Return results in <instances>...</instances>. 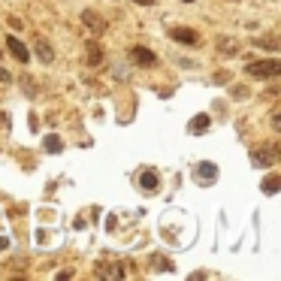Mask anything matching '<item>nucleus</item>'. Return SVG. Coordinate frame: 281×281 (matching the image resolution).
Listing matches in <instances>:
<instances>
[{"instance_id": "obj_18", "label": "nucleus", "mask_w": 281, "mask_h": 281, "mask_svg": "<svg viewBox=\"0 0 281 281\" xmlns=\"http://www.w3.org/2000/svg\"><path fill=\"white\" fill-rule=\"evenodd\" d=\"M272 127H275V130H278V127H281V112H278V109H275V112H272Z\"/></svg>"}, {"instance_id": "obj_14", "label": "nucleus", "mask_w": 281, "mask_h": 281, "mask_svg": "<svg viewBox=\"0 0 281 281\" xmlns=\"http://www.w3.org/2000/svg\"><path fill=\"white\" fill-rule=\"evenodd\" d=\"M260 187H263V193H266V196H272V193H278V187H281V179L272 173V176H266V179H263V185H260Z\"/></svg>"}, {"instance_id": "obj_23", "label": "nucleus", "mask_w": 281, "mask_h": 281, "mask_svg": "<svg viewBox=\"0 0 281 281\" xmlns=\"http://www.w3.org/2000/svg\"><path fill=\"white\" fill-rule=\"evenodd\" d=\"M133 3H142V6H151V3H154V0H133Z\"/></svg>"}, {"instance_id": "obj_2", "label": "nucleus", "mask_w": 281, "mask_h": 281, "mask_svg": "<svg viewBox=\"0 0 281 281\" xmlns=\"http://www.w3.org/2000/svg\"><path fill=\"white\" fill-rule=\"evenodd\" d=\"M82 24L91 30V36H100V33H106V27H109V21H106L103 15H97L94 9H85V12H82Z\"/></svg>"}, {"instance_id": "obj_12", "label": "nucleus", "mask_w": 281, "mask_h": 281, "mask_svg": "<svg viewBox=\"0 0 281 281\" xmlns=\"http://www.w3.org/2000/svg\"><path fill=\"white\" fill-rule=\"evenodd\" d=\"M85 61H88V67H100V64H103V46H100V43H88Z\"/></svg>"}, {"instance_id": "obj_8", "label": "nucleus", "mask_w": 281, "mask_h": 281, "mask_svg": "<svg viewBox=\"0 0 281 281\" xmlns=\"http://www.w3.org/2000/svg\"><path fill=\"white\" fill-rule=\"evenodd\" d=\"M97 278H124V269L118 266V263H109V260H100L97 269H94Z\"/></svg>"}, {"instance_id": "obj_5", "label": "nucleus", "mask_w": 281, "mask_h": 281, "mask_svg": "<svg viewBox=\"0 0 281 281\" xmlns=\"http://www.w3.org/2000/svg\"><path fill=\"white\" fill-rule=\"evenodd\" d=\"M193 179H196V185L209 187V185L218 179V167L212 164V160H206V164H196V173H193Z\"/></svg>"}, {"instance_id": "obj_17", "label": "nucleus", "mask_w": 281, "mask_h": 281, "mask_svg": "<svg viewBox=\"0 0 281 281\" xmlns=\"http://www.w3.org/2000/svg\"><path fill=\"white\" fill-rule=\"evenodd\" d=\"M154 266H157V269H167V272H173V263H170L167 257H154Z\"/></svg>"}, {"instance_id": "obj_13", "label": "nucleus", "mask_w": 281, "mask_h": 281, "mask_svg": "<svg viewBox=\"0 0 281 281\" xmlns=\"http://www.w3.org/2000/svg\"><path fill=\"white\" fill-rule=\"evenodd\" d=\"M43 148H46L49 154H61V151H64V139L55 136V133H49V136L43 139Z\"/></svg>"}, {"instance_id": "obj_22", "label": "nucleus", "mask_w": 281, "mask_h": 281, "mask_svg": "<svg viewBox=\"0 0 281 281\" xmlns=\"http://www.w3.org/2000/svg\"><path fill=\"white\" fill-rule=\"evenodd\" d=\"M6 248H9V239H6V236H0V251H6Z\"/></svg>"}, {"instance_id": "obj_6", "label": "nucleus", "mask_w": 281, "mask_h": 281, "mask_svg": "<svg viewBox=\"0 0 281 281\" xmlns=\"http://www.w3.org/2000/svg\"><path fill=\"white\" fill-rule=\"evenodd\" d=\"M6 52H9L18 64H27V61H30V52L24 49V43H21V39H18L15 33H9V36H6Z\"/></svg>"}, {"instance_id": "obj_3", "label": "nucleus", "mask_w": 281, "mask_h": 281, "mask_svg": "<svg viewBox=\"0 0 281 281\" xmlns=\"http://www.w3.org/2000/svg\"><path fill=\"white\" fill-rule=\"evenodd\" d=\"M130 61H133L136 67H145V70L157 67V55H154L151 49H145V46H133V49H130Z\"/></svg>"}, {"instance_id": "obj_11", "label": "nucleus", "mask_w": 281, "mask_h": 281, "mask_svg": "<svg viewBox=\"0 0 281 281\" xmlns=\"http://www.w3.org/2000/svg\"><path fill=\"white\" fill-rule=\"evenodd\" d=\"M33 52H36V58L43 61V64H52V61H55V49L46 43V39H36V43H33Z\"/></svg>"}, {"instance_id": "obj_9", "label": "nucleus", "mask_w": 281, "mask_h": 281, "mask_svg": "<svg viewBox=\"0 0 281 281\" xmlns=\"http://www.w3.org/2000/svg\"><path fill=\"white\" fill-rule=\"evenodd\" d=\"M139 187H142L145 193H154V190L160 187V176H157V170H145V173L139 176Z\"/></svg>"}, {"instance_id": "obj_21", "label": "nucleus", "mask_w": 281, "mask_h": 281, "mask_svg": "<svg viewBox=\"0 0 281 281\" xmlns=\"http://www.w3.org/2000/svg\"><path fill=\"white\" fill-rule=\"evenodd\" d=\"M0 127H9V118H6V112H0Z\"/></svg>"}, {"instance_id": "obj_10", "label": "nucleus", "mask_w": 281, "mask_h": 281, "mask_svg": "<svg viewBox=\"0 0 281 281\" xmlns=\"http://www.w3.org/2000/svg\"><path fill=\"white\" fill-rule=\"evenodd\" d=\"M209 127H212V118H209V115H193V118H190V124H187V130H190L193 136L206 133Z\"/></svg>"}, {"instance_id": "obj_7", "label": "nucleus", "mask_w": 281, "mask_h": 281, "mask_svg": "<svg viewBox=\"0 0 281 281\" xmlns=\"http://www.w3.org/2000/svg\"><path fill=\"white\" fill-rule=\"evenodd\" d=\"M170 36L176 39V43H182V46H190V49H196V46H199V33H196V30H190V27H173V30H170Z\"/></svg>"}, {"instance_id": "obj_25", "label": "nucleus", "mask_w": 281, "mask_h": 281, "mask_svg": "<svg viewBox=\"0 0 281 281\" xmlns=\"http://www.w3.org/2000/svg\"><path fill=\"white\" fill-rule=\"evenodd\" d=\"M0 58H3V52H0Z\"/></svg>"}, {"instance_id": "obj_20", "label": "nucleus", "mask_w": 281, "mask_h": 281, "mask_svg": "<svg viewBox=\"0 0 281 281\" xmlns=\"http://www.w3.org/2000/svg\"><path fill=\"white\" fill-rule=\"evenodd\" d=\"M0 82H12V76H9V70H3V67H0Z\"/></svg>"}, {"instance_id": "obj_19", "label": "nucleus", "mask_w": 281, "mask_h": 281, "mask_svg": "<svg viewBox=\"0 0 281 281\" xmlns=\"http://www.w3.org/2000/svg\"><path fill=\"white\" fill-rule=\"evenodd\" d=\"M6 21H9V27H12V30H21V18H15V15H12V18H6Z\"/></svg>"}, {"instance_id": "obj_24", "label": "nucleus", "mask_w": 281, "mask_h": 281, "mask_svg": "<svg viewBox=\"0 0 281 281\" xmlns=\"http://www.w3.org/2000/svg\"><path fill=\"white\" fill-rule=\"evenodd\" d=\"M185 3H193V0H185Z\"/></svg>"}, {"instance_id": "obj_4", "label": "nucleus", "mask_w": 281, "mask_h": 281, "mask_svg": "<svg viewBox=\"0 0 281 281\" xmlns=\"http://www.w3.org/2000/svg\"><path fill=\"white\" fill-rule=\"evenodd\" d=\"M251 160H254V167H272L275 160H278V142H272L266 148H257L251 154Z\"/></svg>"}, {"instance_id": "obj_15", "label": "nucleus", "mask_w": 281, "mask_h": 281, "mask_svg": "<svg viewBox=\"0 0 281 281\" xmlns=\"http://www.w3.org/2000/svg\"><path fill=\"white\" fill-rule=\"evenodd\" d=\"M218 52H221L224 58H233V55L239 52V46L233 43V39H218Z\"/></svg>"}, {"instance_id": "obj_16", "label": "nucleus", "mask_w": 281, "mask_h": 281, "mask_svg": "<svg viewBox=\"0 0 281 281\" xmlns=\"http://www.w3.org/2000/svg\"><path fill=\"white\" fill-rule=\"evenodd\" d=\"M257 46H263V49H269V52H278L275 36H263V39H257Z\"/></svg>"}, {"instance_id": "obj_1", "label": "nucleus", "mask_w": 281, "mask_h": 281, "mask_svg": "<svg viewBox=\"0 0 281 281\" xmlns=\"http://www.w3.org/2000/svg\"><path fill=\"white\" fill-rule=\"evenodd\" d=\"M245 70H248V76H254V79H278V76H281V61H275V58H269V61H254V64H248Z\"/></svg>"}]
</instances>
